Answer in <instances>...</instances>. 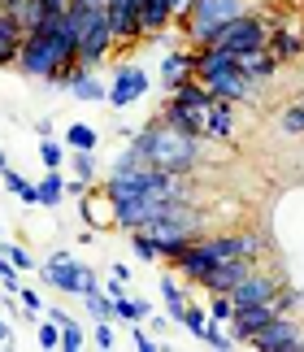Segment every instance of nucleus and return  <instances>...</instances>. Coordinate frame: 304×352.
I'll list each match as a JSON object with an SVG mask.
<instances>
[{
	"instance_id": "f257e3e1",
	"label": "nucleus",
	"mask_w": 304,
	"mask_h": 352,
	"mask_svg": "<svg viewBox=\"0 0 304 352\" xmlns=\"http://www.w3.org/2000/svg\"><path fill=\"white\" fill-rule=\"evenodd\" d=\"M74 65H78V35H74V26L65 22V9H61V13H44V18L26 31L13 70L26 74V78H39V83L61 87V78L70 74Z\"/></svg>"
},
{
	"instance_id": "f03ea898",
	"label": "nucleus",
	"mask_w": 304,
	"mask_h": 352,
	"mask_svg": "<svg viewBox=\"0 0 304 352\" xmlns=\"http://www.w3.org/2000/svg\"><path fill=\"white\" fill-rule=\"evenodd\" d=\"M131 148L144 166L165 170V174H196L204 161V140H196L183 126H170L161 118H148V126L131 135Z\"/></svg>"
},
{
	"instance_id": "7ed1b4c3",
	"label": "nucleus",
	"mask_w": 304,
	"mask_h": 352,
	"mask_svg": "<svg viewBox=\"0 0 304 352\" xmlns=\"http://www.w3.org/2000/svg\"><path fill=\"white\" fill-rule=\"evenodd\" d=\"M65 22H70L74 35H78V65L105 70V61L118 52L113 26H109V9L91 5V0H70V5H65Z\"/></svg>"
},
{
	"instance_id": "20e7f679",
	"label": "nucleus",
	"mask_w": 304,
	"mask_h": 352,
	"mask_svg": "<svg viewBox=\"0 0 304 352\" xmlns=\"http://www.w3.org/2000/svg\"><path fill=\"white\" fill-rule=\"evenodd\" d=\"M248 9H252L248 0H191L187 13H174V31L187 44H213V35Z\"/></svg>"
},
{
	"instance_id": "39448f33",
	"label": "nucleus",
	"mask_w": 304,
	"mask_h": 352,
	"mask_svg": "<svg viewBox=\"0 0 304 352\" xmlns=\"http://www.w3.org/2000/svg\"><path fill=\"white\" fill-rule=\"evenodd\" d=\"M39 278H44L52 292H65V296H87V292L100 287L96 270L74 261V252H52L48 261L39 265Z\"/></svg>"
},
{
	"instance_id": "423d86ee",
	"label": "nucleus",
	"mask_w": 304,
	"mask_h": 352,
	"mask_svg": "<svg viewBox=\"0 0 304 352\" xmlns=\"http://www.w3.org/2000/svg\"><path fill=\"white\" fill-rule=\"evenodd\" d=\"M213 44L235 52V57H239V52H252V48H265L270 44V18H265V13H257V9H248V13L230 18L222 31L213 35Z\"/></svg>"
},
{
	"instance_id": "0eeeda50",
	"label": "nucleus",
	"mask_w": 304,
	"mask_h": 352,
	"mask_svg": "<svg viewBox=\"0 0 304 352\" xmlns=\"http://www.w3.org/2000/svg\"><path fill=\"white\" fill-rule=\"evenodd\" d=\"M148 96V70L135 57H122L113 70H109V96L105 104H113V109H131L135 100Z\"/></svg>"
},
{
	"instance_id": "6e6552de",
	"label": "nucleus",
	"mask_w": 304,
	"mask_h": 352,
	"mask_svg": "<svg viewBox=\"0 0 304 352\" xmlns=\"http://www.w3.org/2000/svg\"><path fill=\"white\" fill-rule=\"evenodd\" d=\"M300 340H304V327L296 322V314H274L265 327L252 335L248 348H257V352H300Z\"/></svg>"
},
{
	"instance_id": "1a4fd4ad",
	"label": "nucleus",
	"mask_w": 304,
	"mask_h": 352,
	"mask_svg": "<svg viewBox=\"0 0 304 352\" xmlns=\"http://www.w3.org/2000/svg\"><path fill=\"white\" fill-rule=\"evenodd\" d=\"M204 87H209V96L230 100V104H257V96H261V83H252V78H248L239 65H230V70L213 74Z\"/></svg>"
},
{
	"instance_id": "9d476101",
	"label": "nucleus",
	"mask_w": 304,
	"mask_h": 352,
	"mask_svg": "<svg viewBox=\"0 0 304 352\" xmlns=\"http://www.w3.org/2000/svg\"><path fill=\"white\" fill-rule=\"evenodd\" d=\"M165 205L170 200H161V196H135V200H113V222H118V231H140V226H148L152 218H161Z\"/></svg>"
},
{
	"instance_id": "9b49d317",
	"label": "nucleus",
	"mask_w": 304,
	"mask_h": 352,
	"mask_svg": "<svg viewBox=\"0 0 304 352\" xmlns=\"http://www.w3.org/2000/svg\"><path fill=\"white\" fill-rule=\"evenodd\" d=\"M105 9H109V26H113L118 52L144 44V31H140V0H105Z\"/></svg>"
},
{
	"instance_id": "f8f14e48",
	"label": "nucleus",
	"mask_w": 304,
	"mask_h": 352,
	"mask_svg": "<svg viewBox=\"0 0 304 352\" xmlns=\"http://www.w3.org/2000/svg\"><path fill=\"white\" fill-rule=\"evenodd\" d=\"M78 200H83V205H78V222L83 226H91V231H118V222H113V196L105 192V183H91Z\"/></svg>"
},
{
	"instance_id": "ddd939ff",
	"label": "nucleus",
	"mask_w": 304,
	"mask_h": 352,
	"mask_svg": "<svg viewBox=\"0 0 304 352\" xmlns=\"http://www.w3.org/2000/svg\"><path fill=\"white\" fill-rule=\"evenodd\" d=\"M61 87L83 104H105V96H109V78L100 70H91V65H74V70L61 78Z\"/></svg>"
},
{
	"instance_id": "4468645a",
	"label": "nucleus",
	"mask_w": 304,
	"mask_h": 352,
	"mask_svg": "<svg viewBox=\"0 0 304 352\" xmlns=\"http://www.w3.org/2000/svg\"><path fill=\"white\" fill-rule=\"evenodd\" d=\"M265 48L274 52V61L287 70V65H296V61L304 57V31H292L287 22H274V18H270V44H265Z\"/></svg>"
},
{
	"instance_id": "2eb2a0df",
	"label": "nucleus",
	"mask_w": 304,
	"mask_h": 352,
	"mask_svg": "<svg viewBox=\"0 0 304 352\" xmlns=\"http://www.w3.org/2000/svg\"><path fill=\"white\" fill-rule=\"evenodd\" d=\"M235 65H239V70L252 78V83H261L265 87L270 78H279L283 74V65L274 61V52L270 48H252V52H239V57H235Z\"/></svg>"
},
{
	"instance_id": "dca6fc26",
	"label": "nucleus",
	"mask_w": 304,
	"mask_h": 352,
	"mask_svg": "<svg viewBox=\"0 0 304 352\" xmlns=\"http://www.w3.org/2000/svg\"><path fill=\"white\" fill-rule=\"evenodd\" d=\"M22 39H26V26L13 18V13L0 9V70H13V65H18Z\"/></svg>"
},
{
	"instance_id": "f3484780",
	"label": "nucleus",
	"mask_w": 304,
	"mask_h": 352,
	"mask_svg": "<svg viewBox=\"0 0 304 352\" xmlns=\"http://www.w3.org/2000/svg\"><path fill=\"white\" fill-rule=\"evenodd\" d=\"M252 265H257V261H243V256H230V261L213 265L209 274H204V283H200V287H204V292H235V287H239V278H243V274H248Z\"/></svg>"
},
{
	"instance_id": "a211bd4d",
	"label": "nucleus",
	"mask_w": 304,
	"mask_h": 352,
	"mask_svg": "<svg viewBox=\"0 0 304 352\" xmlns=\"http://www.w3.org/2000/svg\"><path fill=\"white\" fill-rule=\"evenodd\" d=\"M174 26V0H140V31H144V44L152 35L170 31Z\"/></svg>"
},
{
	"instance_id": "6ab92c4d",
	"label": "nucleus",
	"mask_w": 304,
	"mask_h": 352,
	"mask_svg": "<svg viewBox=\"0 0 304 352\" xmlns=\"http://www.w3.org/2000/svg\"><path fill=\"white\" fill-rule=\"evenodd\" d=\"M161 300H165V318L174 327H183V314H187V300H191V287L178 274H161Z\"/></svg>"
},
{
	"instance_id": "aec40b11",
	"label": "nucleus",
	"mask_w": 304,
	"mask_h": 352,
	"mask_svg": "<svg viewBox=\"0 0 304 352\" xmlns=\"http://www.w3.org/2000/svg\"><path fill=\"white\" fill-rule=\"evenodd\" d=\"M191 65H196V48H170L161 57V83H165V91L170 87H178L183 78H191Z\"/></svg>"
},
{
	"instance_id": "412c9836",
	"label": "nucleus",
	"mask_w": 304,
	"mask_h": 352,
	"mask_svg": "<svg viewBox=\"0 0 304 352\" xmlns=\"http://www.w3.org/2000/svg\"><path fill=\"white\" fill-rule=\"evenodd\" d=\"M35 192H39V209H61L65 205V170H44Z\"/></svg>"
},
{
	"instance_id": "4be33fe9",
	"label": "nucleus",
	"mask_w": 304,
	"mask_h": 352,
	"mask_svg": "<svg viewBox=\"0 0 304 352\" xmlns=\"http://www.w3.org/2000/svg\"><path fill=\"white\" fill-rule=\"evenodd\" d=\"M61 140H65L70 153H96V148H100V131H96L91 122H70Z\"/></svg>"
},
{
	"instance_id": "5701e85b",
	"label": "nucleus",
	"mask_w": 304,
	"mask_h": 352,
	"mask_svg": "<svg viewBox=\"0 0 304 352\" xmlns=\"http://www.w3.org/2000/svg\"><path fill=\"white\" fill-rule=\"evenodd\" d=\"M274 122H279V135H304V87L283 104Z\"/></svg>"
},
{
	"instance_id": "b1692460",
	"label": "nucleus",
	"mask_w": 304,
	"mask_h": 352,
	"mask_svg": "<svg viewBox=\"0 0 304 352\" xmlns=\"http://www.w3.org/2000/svg\"><path fill=\"white\" fill-rule=\"evenodd\" d=\"M65 170H70V179L78 183H100V161H96V153H70L65 157Z\"/></svg>"
},
{
	"instance_id": "393cba45",
	"label": "nucleus",
	"mask_w": 304,
	"mask_h": 352,
	"mask_svg": "<svg viewBox=\"0 0 304 352\" xmlns=\"http://www.w3.org/2000/svg\"><path fill=\"white\" fill-rule=\"evenodd\" d=\"M83 300V309L96 318V322H118V309H113V296H109L105 287H96V292H87V296H78Z\"/></svg>"
},
{
	"instance_id": "a878e982",
	"label": "nucleus",
	"mask_w": 304,
	"mask_h": 352,
	"mask_svg": "<svg viewBox=\"0 0 304 352\" xmlns=\"http://www.w3.org/2000/svg\"><path fill=\"white\" fill-rule=\"evenodd\" d=\"M113 309H118V322H127V327L131 322H148V314H152L148 300H135V296H127V292L113 296Z\"/></svg>"
},
{
	"instance_id": "bb28decb",
	"label": "nucleus",
	"mask_w": 304,
	"mask_h": 352,
	"mask_svg": "<svg viewBox=\"0 0 304 352\" xmlns=\"http://www.w3.org/2000/svg\"><path fill=\"white\" fill-rule=\"evenodd\" d=\"M65 157H70L65 140H57V135H44V140H39V161H44V170H65Z\"/></svg>"
},
{
	"instance_id": "cd10ccee",
	"label": "nucleus",
	"mask_w": 304,
	"mask_h": 352,
	"mask_svg": "<svg viewBox=\"0 0 304 352\" xmlns=\"http://www.w3.org/2000/svg\"><path fill=\"white\" fill-rule=\"evenodd\" d=\"M0 183H5V192H13V196L22 200V205H39V192H35V183H26L18 170H9V166H5V170H0Z\"/></svg>"
},
{
	"instance_id": "c85d7f7f",
	"label": "nucleus",
	"mask_w": 304,
	"mask_h": 352,
	"mask_svg": "<svg viewBox=\"0 0 304 352\" xmlns=\"http://www.w3.org/2000/svg\"><path fill=\"white\" fill-rule=\"evenodd\" d=\"M204 309H209V322H222V327L235 318V300H230V292H209Z\"/></svg>"
},
{
	"instance_id": "c756f323",
	"label": "nucleus",
	"mask_w": 304,
	"mask_h": 352,
	"mask_svg": "<svg viewBox=\"0 0 304 352\" xmlns=\"http://www.w3.org/2000/svg\"><path fill=\"white\" fill-rule=\"evenodd\" d=\"M204 327H209V309H204V305H196V300H187V314H183V331H187V335H196V340H200V335H204Z\"/></svg>"
},
{
	"instance_id": "7c9ffc66",
	"label": "nucleus",
	"mask_w": 304,
	"mask_h": 352,
	"mask_svg": "<svg viewBox=\"0 0 304 352\" xmlns=\"http://www.w3.org/2000/svg\"><path fill=\"white\" fill-rule=\"evenodd\" d=\"M131 252L140 256V261H148V265H157V261H161V248H157V243H152L144 231H131Z\"/></svg>"
},
{
	"instance_id": "2f4dec72",
	"label": "nucleus",
	"mask_w": 304,
	"mask_h": 352,
	"mask_svg": "<svg viewBox=\"0 0 304 352\" xmlns=\"http://www.w3.org/2000/svg\"><path fill=\"white\" fill-rule=\"evenodd\" d=\"M200 340L209 344V348H217V352H230V348H239V344L230 340V331L222 327V322H209V327H204V335H200Z\"/></svg>"
},
{
	"instance_id": "473e14b6",
	"label": "nucleus",
	"mask_w": 304,
	"mask_h": 352,
	"mask_svg": "<svg viewBox=\"0 0 304 352\" xmlns=\"http://www.w3.org/2000/svg\"><path fill=\"white\" fill-rule=\"evenodd\" d=\"M274 305H279V314H296V309L304 305V292H300V287H292V283H283L279 296H274Z\"/></svg>"
},
{
	"instance_id": "72a5a7b5",
	"label": "nucleus",
	"mask_w": 304,
	"mask_h": 352,
	"mask_svg": "<svg viewBox=\"0 0 304 352\" xmlns=\"http://www.w3.org/2000/svg\"><path fill=\"white\" fill-rule=\"evenodd\" d=\"M35 344L39 348H44V352H52V348H61V327H57V322H39V335H35Z\"/></svg>"
},
{
	"instance_id": "f704fd0d",
	"label": "nucleus",
	"mask_w": 304,
	"mask_h": 352,
	"mask_svg": "<svg viewBox=\"0 0 304 352\" xmlns=\"http://www.w3.org/2000/svg\"><path fill=\"white\" fill-rule=\"evenodd\" d=\"M0 252H5V256H9V261H13V265H18V270H22V274H26V270H35V256H31V252H26V248H22V243H9V239H5V248H0Z\"/></svg>"
},
{
	"instance_id": "c9c22d12",
	"label": "nucleus",
	"mask_w": 304,
	"mask_h": 352,
	"mask_svg": "<svg viewBox=\"0 0 304 352\" xmlns=\"http://www.w3.org/2000/svg\"><path fill=\"white\" fill-rule=\"evenodd\" d=\"M91 344L96 348H118V335H113V322H96V331H91Z\"/></svg>"
},
{
	"instance_id": "e433bc0d",
	"label": "nucleus",
	"mask_w": 304,
	"mask_h": 352,
	"mask_svg": "<svg viewBox=\"0 0 304 352\" xmlns=\"http://www.w3.org/2000/svg\"><path fill=\"white\" fill-rule=\"evenodd\" d=\"M61 352H83V327H78V322L61 327Z\"/></svg>"
},
{
	"instance_id": "4c0bfd02",
	"label": "nucleus",
	"mask_w": 304,
	"mask_h": 352,
	"mask_svg": "<svg viewBox=\"0 0 304 352\" xmlns=\"http://www.w3.org/2000/svg\"><path fill=\"white\" fill-rule=\"evenodd\" d=\"M131 344L140 348V352H161V348H165V344H152V340H148L144 322H131Z\"/></svg>"
},
{
	"instance_id": "58836bf2",
	"label": "nucleus",
	"mask_w": 304,
	"mask_h": 352,
	"mask_svg": "<svg viewBox=\"0 0 304 352\" xmlns=\"http://www.w3.org/2000/svg\"><path fill=\"white\" fill-rule=\"evenodd\" d=\"M18 300L26 305V314H39V309H44V300H39V292H31V287H22V292H18Z\"/></svg>"
},
{
	"instance_id": "ea45409f",
	"label": "nucleus",
	"mask_w": 304,
	"mask_h": 352,
	"mask_svg": "<svg viewBox=\"0 0 304 352\" xmlns=\"http://www.w3.org/2000/svg\"><path fill=\"white\" fill-rule=\"evenodd\" d=\"M35 5H39V9H44V13H61L65 5H70V0H35Z\"/></svg>"
},
{
	"instance_id": "a19ab883",
	"label": "nucleus",
	"mask_w": 304,
	"mask_h": 352,
	"mask_svg": "<svg viewBox=\"0 0 304 352\" xmlns=\"http://www.w3.org/2000/svg\"><path fill=\"white\" fill-rule=\"evenodd\" d=\"M48 318H52V322H57V327H70V322H74L70 314H65V309H48Z\"/></svg>"
},
{
	"instance_id": "79ce46f5",
	"label": "nucleus",
	"mask_w": 304,
	"mask_h": 352,
	"mask_svg": "<svg viewBox=\"0 0 304 352\" xmlns=\"http://www.w3.org/2000/svg\"><path fill=\"white\" fill-rule=\"evenodd\" d=\"M148 322H152V335H161L165 327H170V318H161V314H148Z\"/></svg>"
},
{
	"instance_id": "37998d69",
	"label": "nucleus",
	"mask_w": 304,
	"mask_h": 352,
	"mask_svg": "<svg viewBox=\"0 0 304 352\" xmlns=\"http://www.w3.org/2000/svg\"><path fill=\"white\" fill-rule=\"evenodd\" d=\"M9 340H13V327H9L5 318H0V344H9Z\"/></svg>"
},
{
	"instance_id": "c03bdc74",
	"label": "nucleus",
	"mask_w": 304,
	"mask_h": 352,
	"mask_svg": "<svg viewBox=\"0 0 304 352\" xmlns=\"http://www.w3.org/2000/svg\"><path fill=\"white\" fill-rule=\"evenodd\" d=\"M191 9V0H174V13H187Z\"/></svg>"
},
{
	"instance_id": "a18cd8bd",
	"label": "nucleus",
	"mask_w": 304,
	"mask_h": 352,
	"mask_svg": "<svg viewBox=\"0 0 304 352\" xmlns=\"http://www.w3.org/2000/svg\"><path fill=\"white\" fill-rule=\"evenodd\" d=\"M9 166V157H5V148H0V170H5Z\"/></svg>"
},
{
	"instance_id": "49530a36",
	"label": "nucleus",
	"mask_w": 304,
	"mask_h": 352,
	"mask_svg": "<svg viewBox=\"0 0 304 352\" xmlns=\"http://www.w3.org/2000/svg\"><path fill=\"white\" fill-rule=\"evenodd\" d=\"M91 5H105V0H91Z\"/></svg>"
},
{
	"instance_id": "de8ad7c7",
	"label": "nucleus",
	"mask_w": 304,
	"mask_h": 352,
	"mask_svg": "<svg viewBox=\"0 0 304 352\" xmlns=\"http://www.w3.org/2000/svg\"><path fill=\"white\" fill-rule=\"evenodd\" d=\"M300 352H304V340H300Z\"/></svg>"
},
{
	"instance_id": "09e8293b",
	"label": "nucleus",
	"mask_w": 304,
	"mask_h": 352,
	"mask_svg": "<svg viewBox=\"0 0 304 352\" xmlns=\"http://www.w3.org/2000/svg\"><path fill=\"white\" fill-rule=\"evenodd\" d=\"M0 248H5V239H0Z\"/></svg>"
}]
</instances>
